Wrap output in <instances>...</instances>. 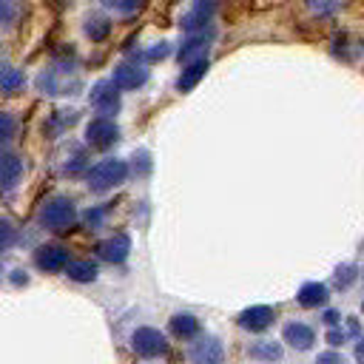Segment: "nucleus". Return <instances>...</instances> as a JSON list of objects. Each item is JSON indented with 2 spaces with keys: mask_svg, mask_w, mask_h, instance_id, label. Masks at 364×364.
Listing matches in <instances>:
<instances>
[{
  "mask_svg": "<svg viewBox=\"0 0 364 364\" xmlns=\"http://www.w3.org/2000/svg\"><path fill=\"white\" fill-rule=\"evenodd\" d=\"M202 71H205V63H196V65H188V71H185V77L179 80V88H191V82H196V80L202 77Z\"/></svg>",
  "mask_w": 364,
  "mask_h": 364,
  "instance_id": "nucleus-18",
  "label": "nucleus"
},
{
  "mask_svg": "<svg viewBox=\"0 0 364 364\" xmlns=\"http://www.w3.org/2000/svg\"><path fill=\"white\" fill-rule=\"evenodd\" d=\"M168 327H171V333H173L176 338H193V336H199V321H196L193 316H188V313L173 316Z\"/></svg>",
  "mask_w": 364,
  "mask_h": 364,
  "instance_id": "nucleus-10",
  "label": "nucleus"
},
{
  "mask_svg": "<svg viewBox=\"0 0 364 364\" xmlns=\"http://www.w3.org/2000/svg\"><path fill=\"white\" fill-rule=\"evenodd\" d=\"M361 307H364V304H361Z\"/></svg>",
  "mask_w": 364,
  "mask_h": 364,
  "instance_id": "nucleus-27",
  "label": "nucleus"
},
{
  "mask_svg": "<svg viewBox=\"0 0 364 364\" xmlns=\"http://www.w3.org/2000/svg\"><path fill=\"white\" fill-rule=\"evenodd\" d=\"M11 14H14V3L11 0H0V23L9 20Z\"/></svg>",
  "mask_w": 364,
  "mask_h": 364,
  "instance_id": "nucleus-23",
  "label": "nucleus"
},
{
  "mask_svg": "<svg viewBox=\"0 0 364 364\" xmlns=\"http://www.w3.org/2000/svg\"><path fill=\"white\" fill-rule=\"evenodd\" d=\"M11 239H14V230H11V225L0 219V250H6V247L11 245Z\"/></svg>",
  "mask_w": 364,
  "mask_h": 364,
  "instance_id": "nucleus-20",
  "label": "nucleus"
},
{
  "mask_svg": "<svg viewBox=\"0 0 364 364\" xmlns=\"http://www.w3.org/2000/svg\"><path fill=\"white\" fill-rule=\"evenodd\" d=\"M284 341L290 344V347H296V350H307V347H313V341H316V333H313V327H307L304 321H290V324H284Z\"/></svg>",
  "mask_w": 364,
  "mask_h": 364,
  "instance_id": "nucleus-7",
  "label": "nucleus"
},
{
  "mask_svg": "<svg viewBox=\"0 0 364 364\" xmlns=\"http://www.w3.org/2000/svg\"><path fill=\"white\" fill-rule=\"evenodd\" d=\"M353 355H355V361H358V364H364V338H358V344H355Z\"/></svg>",
  "mask_w": 364,
  "mask_h": 364,
  "instance_id": "nucleus-25",
  "label": "nucleus"
},
{
  "mask_svg": "<svg viewBox=\"0 0 364 364\" xmlns=\"http://www.w3.org/2000/svg\"><path fill=\"white\" fill-rule=\"evenodd\" d=\"M316 364H344V361H341V355H338L336 350H327V353H321V355L316 358Z\"/></svg>",
  "mask_w": 364,
  "mask_h": 364,
  "instance_id": "nucleus-22",
  "label": "nucleus"
},
{
  "mask_svg": "<svg viewBox=\"0 0 364 364\" xmlns=\"http://www.w3.org/2000/svg\"><path fill=\"white\" fill-rule=\"evenodd\" d=\"M270 324H273V310L267 304H253V307L239 313V327L247 330V333H262Z\"/></svg>",
  "mask_w": 364,
  "mask_h": 364,
  "instance_id": "nucleus-2",
  "label": "nucleus"
},
{
  "mask_svg": "<svg viewBox=\"0 0 364 364\" xmlns=\"http://www.w3.org/2000/svg\"><path fill=\"white\" fill-rule=\"evenodd\" d=\"M94 102L102 108V114H108V111H114L117 108V94L111 91V88H97V94H94Z\"/></svg>",
  "mask_w": 364,
  "mask_h": 364,
  "instance_id": "nucleus-17",
  "label": "nucleus"
},
{
  "mask_svg": "<svg viewBox=\"0 0 364 364\" xmlns=\"http://www.w3.org/2000/svg\"><path fill=\"white\" fill-rule=\"evenodd\" d=\"M100 256L111 264H119L125 256H128V239L125 236H111L108 242L100 245Z\"/></svg>",
  "mask_w": 364,
  "mask_h": 364,
  "instance_id": "nucleus-8",
  "label": "nucleus"
},
{
  "mask_svg": "<svg viewBox=\"0 0 364 364\" xmlns=\"http://www.w3.org/2000/svg\"><path fill=\"white\" fill-rule=\"evenodd\" d=\"M344 338H347V336H344L341 330H327V341H330L333 347H338V344H344Z\"/></svg>",
  "mask_w": 364,
  "mask_h": 364,
  "instance_id": "nucleus-24",
  "label": "nucleus"
},
{
  "mask_svg": "<svg viewBox=\"0 0 364 364\" xmlns=\"http://www.w3.org/2000/svg\"><path fill=\"white\" fill-rule=\"evenodd\" d=\"M20 85H23L20 71H14V68H9V65H0V91L9 94V91H14V88H20Z\"/></svg>",
  "mask_w": 364,
  "mask_h": 364,
  "instance_id": "nucleus-14",
  "label": "nucleus"
},
{
  "mask_svg": "<svg viewBox=\"0 0 364 364\" xmlns=\"http://www.w3.org/2000/svg\"><path fill=\"white\" fill-rule=\"evenodd\" d=\"M324 301H327V287L324 284H318V282L301 284V290H299V304L301 307H318Z\"/></svg>",
  "mask_w": 364,
  "mask_h": 364,
  "instance_id": "nucleus-9",
  "label": "nucleus"
},
{
  "mask_svg": "<svg viewBox=\"0 0 364 364\" xmlns=\"http://www.w3.org/2000/svg\"><path fill=\"white\" fill-rule=\"evenodd\" d=\"M250 355L259 361H279L282 358V347L276 341H259L250 347Z\"/></svg>",
  "mask_w": 364,
  "mask_h": 364,
  "instance_id": "nucleus-13",
  "label": "nucleus"
},
{
  "mask_svg": "<svg viewBox=\"0 0 364 364\" xmlns=\"http://www.w3.org/2000/svg\"><path fill=\"white\" fill-rule=\"evenodd\" d=\"M122 176H125V162L105 159V162H100V165L91 171V185H94V188H108V185H117Z\"/></svg>",
  "mask_w": 364,
  "mask_h": 364,
  "instance_id": "nucleus-5",
  "label": "nucleus"
},
{
  "mask_svg": "<svg viewBox=\"0 0 364 364\" xmlns=\"http://www.w3.org/2000/svg\"><path fill=\"white\" fill-rule=\"evenodd\" d=\"M17 173H20V162L14 156H0V185H11Z\"/></svg>",
  "mask_w": 364,
  "mask_h": 364,
  "instance_id": "nucleus-15",
  "label": "nucleus"
},
{
  "mask_svg": "<svg viewBox=\"0 0 364 364\" xmlns=\"http://www.w3.org/2000/svg\"><path fill=\"white\" fill-rule=\"evenodd\" d=\"M355 264H341L338 270H336V276H333V284L338 287V290H347L353 282H355Z\"/></svg>",
  "mask_w": 364,
  "mask_h": 364,
  "instance_id": "nucleus-16",
  "label": "nucleus"
},
{
  "mask_svg": "<svg viewBox=\"0 0 364 364\" xmlns=\"http://www.w3.org/2000/svg\"><path fill=\"white\" fill-rule=\"evenodd\" d=\"M114 134H117V131H114V125H111L108 119H102V117L88 128V136H91V142H94V145H108V142L114 139Z\"/></svg>",
  "mask_w": 364,
  "mask_h": 364,
  "instance_id": "nucleus-12",
  "label": "nucleus"
},
{
  "mask_svg": "<svg viewBox=\"0 0 364 364\" xmlns=\"http://www.w3.org/2000/svg\"><path fill=\"white\" fill-rule=\"evenodd\" d=\"M34 262H37L40 270L57 273V270H63V267L68 264V253H65L63 247H57V245H46V247H40V250L34 253Z\"/></svg>",
  "mask_w": 364,
  "mask_h": 364,
  "instance_id": "nucleus-6",
  "label": "nucleus"
},
{
  "mask_svg": "<svg viewBox=\"0 0 364 364\" xmlns=\"http://www.w3.org/2000/svg\"><path fill=\"white\" fill-rule=\"evenodd\" d=\"M14 134V119L11 117H6V114H0V142L3 139H9Z\"/></svg>",
  "mask_w": 364,
  "mask_h": 364,
  "instance_id": "nucleus-21",
  "label": "nucleus"
},
{
  "mask_svg": "<svg viewBox=\"0 0 364 364\" xmlns=\"http://www.w3.org/2000/svg\"><path fill=\"white\" fill-rule=\"evenodd\" d=\"M142 80H145V71L136 74V71H131V65L119 71V82H122L125 88H131V85H136V82H142Z\"/></svg>",
  "mask_w": 364,
  "mask_h": 364,
  "instance_id": "nucleus-19",
  "label": "nucleus"
},
{
  "mask_svg": "<svg viewBox=\"0 0 364 364\" xmlns=\"http://www.w3.org/2000/svg\"><path fill=\"white\" fill-rule=\"evenodd\" d=\"M131 347H134V353L142 355V358H156V355H162V353L168 350V341H165V336H162L159 330H154V327H139V330L134 333V338H131Z\"/></svg>",
  "mask_w": 364,
  "mask_h": 364,
  "instance_id": "nucleus-1",
  "label": "nucleus"
},
{
  "mask_svg": "<svg viewBox=\"0 0 364 364\" xmlns=\"http://www.w3.org/2000/svg\"><path fill=\"white\" fill-rule=\"evenodd\" d=\"M74 222V208L65 202V199H57L51 205L43 208V225L51 228V230H63Z\"/></svg>",
  "mask_w": 364,
  "mask_h": 364,
  "instance_id": "nucleus-4",
  "label": "nucleus"
},
{
  "mask_svg": "<svg viewBox=\"0 0 364 364\" xmlns=\"http://www.w3.org/2000/svg\"><path fill=\"white\" fill-rule=\"evenodd\" d=\"M324 321H327V324H336V321H338V313H336V310H327V313H324Z\"/></svg>",
  "mask_w": 364,
  "mask_h": 364,
  "instance_id": "nucleus-26",
  "label": "nucleus"
},
{
  "mask_svg": "<svg viewBox=\"0 0 364 364\" xmlns=\"http://www.w3.org/2000/svg\"><path fill=\"white\" fill-rule=\"evenodd\" d=\"M191 361H193V364H222V361H225L222 341L213 338V336L199 338V341L191 347Z\"/></svg>",
  "mask_w": 364,
  "mask_h": 364,
  "instance_id": "nucleus-3",
  "label": "nucleus"
},
{
  "mask_svg": "<svg viewBox=\"0 0 364 364\" xmlns=\"http://www.w3.org/2000/svg\"><path fill=\"white\" fill-rule=\"evenodd\" d=\"M68 276L74 282H94L97 279V264L88 262V259H80V262H68Z\"/></svg>",
  "mask_w": 364,
  "mask_h": 364,
  "instance_id": "nucleus-11",
  "label": "nucleus"
}]
</instances>
